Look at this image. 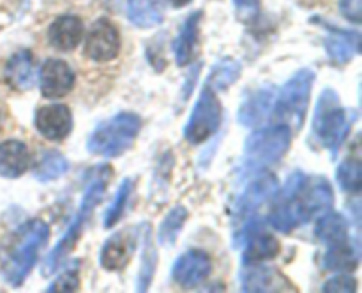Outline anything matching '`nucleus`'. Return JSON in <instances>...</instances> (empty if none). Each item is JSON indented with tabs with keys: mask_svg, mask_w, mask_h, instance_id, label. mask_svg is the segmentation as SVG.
<instances>
[{
	"mask_svg": "<svg viewBox=\"0 0 362 293\" xmlns=\"http://www.w3.org/2000/svg\"><path fill=\"white\" fill-rule=\"evenodd\" d=\"M339 187L349 194H357L362 187V165L359 159H346L338 166L336 172Z\"/></svg>",
	"mask_w": 362,
	"mask_h": 293,
	"instance_id": "nucleus-31",
	"label": "nucleus"
},
{
	"mask_svg": "<svg viewBox=\"0 0 362 293\" xmlns=\"http://www.w3.org/2000/svg\"><path fill=\"white\" fill-rule=\"evenodd\" d=\"M240 71H243V66L240 62L233 59H223L212 67L211 74H209L207 83L212 90H226L228 87H232L240 76Z\"/></svg>",
	"mask_w": 362,
	"mask_h": 293,
	"instance_id": "nucleus-27",
	"label": "nucleus"
},
{
	"mask_svg": "<svg viewBox=\"0 0 362 293\" xmlns=\"http://www.w3.org/2000/svg\"><path fill=\"white\" fill-rule=\"evenodd\" d=\"M99 172L101 173H98V175L88 182L87 189H85L83 193V198H81L80 208H78L76 215H74V219L71 221L67 232L64 233L62 239L57 242V246L53 247L52 253H49L48 258L45 260V265H42V274L45 275L55 272V268L59 267L60 261H62L64 258L73 251V247L76 246L78 239H80L81 232H83V226L85 222H87L88 215L92 214L95 205L101 201L103 194H105V189H106V180H108L110 177V169L106 168V166H101Z\"/></svg>",
	"mask_w": 362,
	"mask_h": 293,
	"instance_id": "nucleus-3",
	"label": "nucleus"
},
{
	"mask_svg": "<svg viewBox=\"0 0 362 293\" xmlns=\"http://www.w3.org/2000/svg\"><path fill=\"white\" fill-rule=\"evenodd\" d=\"M318 239L329 247L343 246V244H350L349 235V221L343 217L338 212H324L317 222V229H315Z\"/></svg>",
	"mask_w": 362,
	"mask_h": 293,
	"instance_id": "nucleus-21",
	"label": "nucleus"
},
{
	"mask_svg": "<svg viewBox=\"0 0 362 293\" xmlns=\"http://www.w3.org/2000/svg\"><path fill=\"white\" fill-rule=\"evenodd\" d=\"M35 129L49 141H60L69 136L73 116L66 104H48L35 112Z\"/></svg>",
	"mask_w": 362,
	"mask_h": 293,
	"instance_id": "nucleus-10",
	"label": "nucleus"
},
{
	"mask_svg": "<svg viewBox=\"0 0 362 293\" xmlns=\"http://www.w3.org/2000/svg\"><path fill=\"white\" fill-rule=\"evenodd\" d=\"M127 16L140 28H152L165 18V0H127Z\"/></svg>",
	"mask_w": 362,
	"mask_h": 293,
	"instance_id": "nucleus-24",
	"label": "nucleus"
},
{
	"mask_svg": "<svg viewBox=\"0 0 362 293\" xmlns=\"http://www.w3.org/2000/svg\"><path fill=\"white\" fill-rule=\"evenodd\" d=\"M322 292L325 293H354L357 292V281L349 274H339L334 275L332 279H329L327 282L324 285Z\"/></svg>",
	"mask_w": 362,
	"mask_h": 293,
	"instance_id": "nucleus-33",
	"label": "nucleus"
},
{
	"mask_svg": "<svg viewBox=\"0 0 362 293\" xmlns=\"http://www.w3.org/2000/svg\"><path fill=\"white\" fill-rule=\"evenodd\" d=\"M221 115L223 108L216 90L205 85L197 104H194L193 113L184 127V138L191 145H200L207 141L212 134L218 133L219 126H221Z\"/></svg>",
	"mask_w": 362,
	"mask_h": 293,
	"instance_id": "nucleus-7",
	"label": "nucleus"
},
{
	"mask_svg": "<svg viewBox=\"0 0 362 293\" xmlns=\"http://www.w3.org/2000/svg\"><path fill=\"white\" fill-rule=\"evenodd\" d=\"M325 27H329V25H325ZM331 34L325 37V49H327L329 56H331L332 62L339 64V66L349 64L361 49L359 32H346L339 30V28H331Z\"/></svg>",
	"mask_w": 362,
	"mask_h": 293,
	"instance_id": "nucleus-20",
	"label": "nucleus"
},
{
	"mask_svg": "<svg viewBox=\"0 0 362 293\" xmlns=\"http://www.w3.org/2000/svg\"><path fill=\"white\" fill-rule=\"evenodd\" d=\"M187 215L189 214H187V208L184 207V205H175V207L165 215L158 232V240L161 246H173V244H175L184 222L187 221Z\"/></svg>",
	"mask_w": 362,
	"mask_h": 293,
	"instance_id": "nucleus-28",
	"label": "nucleus"
},
{
	"mask_svg": "<svg viewBox=\"0 0 362 293\" xmlns=\"http://www.w3.org/2000/svg\"><path fill=\"white\" fill-rule=\"evenodd\" d=\"M357 260H359V253L354 251L352 244H343V246H334L325 253L324 256V268L327 270H343L349 272L356 268Z\"/></svg>",
	"mask_w": 362,
	"mask_h": 293,
	"instance_id": "nucleus-30",
	"label": "nucleus"
},
{
	"mask_svg": "<svg viewBox=\"0 0 362 293\" xmlns=\"http://www.w3.org/2000/svg\"><path fill=\"white\" fill-rule=\"evenodd\" d=\"M133 247L134 240L127 233H115V235H112L106 240L101 249V254H99L101 267L110 272L122 270L127 265V261H129Z\"/></svg>",
	"mask_w": 362,
	"mask_h": 293,
	"instance_id": "nucleus-19",
	"label": "nucleus"
},
{
	"mask_svg": "<svg viewBox=\"0 0 362 293\" xmlns=\"http://www.w3.org/2000/svg\"><path fill=\"white\" fill-rule=\"evenodd\" d=\"M211 256L202 249H189L177 258L173 263L172 275L177 285L184 288H193L200 285L211 274Z\"/></svg>",
	"mask_w": 362,
	"mask_h": 293,
	"instance_id": "nucleus-9",
	"label": "nucleus"
},
{
	"mask_svg": "<svg viewBox=\"0 0 362 293\" xmlns=\"http://www.w3.org/2000/svg\"><path fill=\"white\" fill-rule=\"evenodd\" d=\"M202 11L191 14L186 21H184L182 28H180L179 35L173 41V55H175L177 66L184 67L191 62L193 59L194 46L198 41V27H200Z\"/></svg>",
	"mask_w": 362,
	"mask_h": 293,
	"instance_id": "nucleus-22",
	"label": "nucleus"
},
{
	"mask_svg": "<svg viewBox=\"0 0 362 293\" xmlns=\"http://www.w3.org/2000/svg\"><path fill=\"white\" fill-rule=\"evenodd\" d=\"M141 120L134 113H119L99 124L87 140V150L99 157H117L133 147Z\"/></svg>",
	"mask_w": 362,
	"mask_h": 293,
	"instance_id": "nucleus-4",
	"label": "nucleus"
},
{
	"mask_svg": "<svg viewBox=\"0 0 362 293\" xmlns=\"http://www.w3.org/2000/svg\"><path fill=\"white\" fill-rule=\"evenodd\" d=\"M131 191H133V180L124 179L122 184L119 186L115 198H113V203L110 205V208L106 210L105 221H103L105 228H113V226L120 221V217H122L124 214V208H126L127 205V200H129L131 196Z\"/></svg>",
	"mask_w": 362,
	"mask_h": 293,
	"instance_id": "nucleus-32",
	"label": "nucleus"
},
{
	"mask_svg": "<svg viewBox=\"0 0 362 293\" xmlns=\"http://www.w3.org/2000/svg\"><path fill=\"white\" fill-rule=\"evenodd\" d=\"M80 288V277H78L76 268H69L67 272H64L60 277H57L55 281L49 285L48 292H76Z\"/></svg>",
	"mask_w": 362,
	"mask_h": 293,
	"instance_id": "nucleus-34",
	"label": "nucleus"
},
{
	"mask_svg": "<svg viewBox=\"0 0 362 293\" xmlns=\"http://www.w3.org/2000/svg\"><path fill=\"white\" fill-rule=\"evenodd\" d=\"M233 6L237 7L240 16L250 18L257 14L258 11V0H233Z\"/></svg>",
	"mask_w": 362,
	"mask_h": 293,
	"instance_id": "nucleus-36",
	"label": "nucleus"
},
{
	"mask_svg": "<svg viewBox=\"0 0 362 293\" xmlns=\"http://www.w3.org/2000/svg\"><path fill=\"white\" fill-rule=\"evenodd\" d=\"M30 166V152L23 141L9 140L0 143V177L16 179Z\"/></svg>",
	"mask_w": 362,
	"mask_h": 293,
	"instance_id": "nucleus-18",
	"label": "nucleus"
},
{
	"mask_svg": "<svg viewBox=\"0 0 362 293\" xmlns=\"http://www.w3.org/2000/svg\"><path fill=\"white\" fill-rule=\"evenodd\" d=\"M276 90L272 87H262L243 102L239 109V122L244 127H257L271 115L274 108Z\"/></svg>",
	"mask_w": 362,
	"mask_h": 293,
	"instance_id": "nucleus-15",
	"label": "nucleus"
},
{
	"mask_svg": "<svg viewBox=\"0 0 362 293\" xmlns=\"http://www.w3.org/2000/svg\"><path fill=\"white\" fill-rule=\"evenodd\" d=\"M303 210L306 214V219L310 221L315 215H322L324 212L331 210L332 201H334V193L331 189V184L322 177L308 180L304 189L300 191L299 196Z\"/></svg>",
	"mask_w": 362,
	"mask_h": 293,
	"instance_id": "nucleus-13",
	"label": "nucleus"
},
{
	"mask_svg": "<svg viewBox=\"0 0 362 293\" xmlns=\"http://www.w3.org/2000/svg\"><path fill=\"white\" fill-rule=\"evenodd\" d=\"M354 119L349 109L339 102V95L332 88H325L320 94L313 116V134L331 152L338 154L339 147L349 138Z\"/></svg>",
	"mask_w": 362,
	"mask_h": 293,
	"instance_id": "nucleus-2",
	"label": "nucleus"
},
{
	"mask_svg": "<svg viewBox=\"0 0 362 293\" xmlns=\"http://www.w3.org/2000/svg\"><path fill=\"white\" fill-rule=\"evenodd\" d=\"M279 182L272 173H265L260 175L258 179H255L250 186L244 189V193L240 194L239 200H237L235 210L239 215H250L260 207L264 201H267L269 198L274 196L278 193Z\"/></svg>",
	"mask_w": 362,
	"mask_h": 293,
	"instance_id": "nucleus-14",
	"label": "nucleus"
},
{
	"mask_svg": "<svg viewBox=\"0 0 362 293\" xmlns=\"http://www.w3.org/2000/svg\"><path fill=\"white\" fill-rule=\"evenodd\" d=\"M48 239L49 228L41 219H32L18 228L0 263V272L9 285L20 286L27 279Z\"/></svg>",
	"mask_w": 362,
	"mask_h": 293,
	"instance_id": "nucleus-1",
	"label": "nucleus"
},
{
	"mask_svg": "<svg viewBox=\"0 0 362 293\" xmlns=\"http://www.w3.org/2000/svg\"><path fill=\"white\" fill-rule=\"evenodd\" d=\"M39 87L45 97L59 99L69 94L74 87V73L64 60L48 59L41 67Z\"/></svg>",
	"mask_w": 362,
	"mask_h": 293,
	"instance_id": "nucleus-11",
	"label": "nucleus"
},
{
	"mask_svg": "<svg viewBox=\"0 0 362 293\" xmlns=\"http://www.w3.org/2000/svg\"><path fill=\"white\" fill-rule=\"evenodd\" d=\"M67 169H69L67 159L59 152L49 150L42 154L41 161L35 166L34 175L39 182H53V180L60 179L64 173H67Z\"/></svg>",
	"mask_w": 362,
	"mask_h": 293,
	"instance_id": "nucleus-29",
	"label": "nucleus"
},
{
	"mask_svg": "<svg viewBox=\"0 0 362 293\" xmlns=\"http://www.w3.org/2000/svg\"><path fill=\"white\" fill-rule=\"evenodd\" d=\"M120 52V34L106 18H99L85 39V55L94 62H110Z\"/></svg>",
	"mask_w": 362,
	"mask_h": 293,
	"instance_id": "nucleus-8",
	"label": "nucleus"
},
{
	"mask_svg": "<svg viewBox=\"0 0 362 293\" xmlns=\"http://www.w3.org/2000/svg\"><path fill=\"white\" fill-rule=\"evenodd\" d=\"M144 249H141V265L140 274L136 279V289L138 292H145L151 286L152 277L156 272V263H158V254H156L154 244H152L151 229L147 225H144Z\"/></svg>",
	"mask_w": 362,
	"mask_h": 293,
	"instance_id": "nucleus-26",
	"label": "nucleus"
},
{
	"mask_svg": "<svg viewBox=\"0 0 362 293\" xmlns=\"http://www.w3.org/2000/svg\"><path fill=\"white\" fill-rule=\"evenodd\" d=\"M339 11L352 23H361L362 0H339Z\"/></svg>",
	"mask_w": 362,
	"mask_h": 293,
	"instance_id": "nucleus-35",
	"label": "nucleus"
},
{
	"mask_svg": "<svg viewBox=\"0 0 362 293\" xmlns=\"http://www.w3.org/2000/svg\"><path fill=\"white\" fill-rule=\"evenodd\" d=\"M315 73L311 69H300L281 87L276 94L274 116L276 124H285L292 131H299L304 124L308 112L311 87H313Z\"/></svg>",
	"mask_w": 362,
	"mask_h": 293,
	"instance_id": "nucleus-5",
	"label": "nucleus"
},
{
	"mask_svg": "<svg viewBox=\"0 0 362 293\" xmlns=\"http://www.w3.org/2000/svg\"><path fill=\"white\" fill-rule=\"evenodd\" d=\"M48 37L53 48L60 52H73L83 37V23L74 14H64L53 21Z\"/></svg>",
	"mask_w": 362,
	"mask_h": 293,
	"instance_id": "nucleus-16",
	"label": "nucleus"
},
{
	"mask_svg": "<svg viewBox=\"0 0 362 293\" xmlns=\"http://www.w3.org/2000/svg\"><path fill=\"white\" fill-rule=\"evenodd\" d=\"M269 221H271L272 228H276L278 232L290 233L299 225L308 222V219L299 198H283L281 203L276 205L274 210L271 212Z\"/></svg>",
	"mask_w": 362,
	"mask_h": 293,
	"instance_id": "nucleus-23",
	"label": "nucleus"
},
{
	"mask_svg": "<svg viewBox=\"0 0 362 293\" xmlns=\"http://www.w3.org/2000/svg\"><path fill=\"white\" fill-rule=\"evenodd\" d=\"M292 145V129L285 124L253 131L247 136L244 154L251 166H269L278 162Z\"/></svg>",
	"mask_w": 362,
	"mask_h": 293,
	"instance_id": "nucleus-6",
	"label": "nucleus"
},
{
	"mask_svg": "<svg viewBox=\"0 0 362 293\" xmlns=\"http://www.w3.org/2000/svg\"><path fill=\"white\" fill-rule=\"evenodd\" d=\"M243 292H290L292 285L279 270L250 263L240 272Z\"/></svg>",
	"mask_w": 362,
	"mask_h": 293,
	"instance_id": "nucleus-12",
	"label": "nucleus"
},
{
	"mask_svg": "<svg viewBox=\"0 0 362 293\" xmlns=\"http://www.w3.org/2000/svg\"><path fill=\"white\" fill-rule=\"evenodd\" d=\"M243 246H246V251H244L246 263H260L264 260H272L279 254L278 239L264 232H258L257 235L250 237Z\"/></svg>",
	"mask_w": 362,
	"mask_h": 293,
	"instance_id": "nucleus-25",
	"label": "nucleus"
},
{
	"mask_svg": "<svg viewBox=\"0 0 362 293\" xmlns=\"http://www.w3.org/2000/svg\"><path fill=\"white\" fill-rule=\"evenodd\" d=\"M170 2H172L175 7H182V6H187L191 0H170Z\"/></svg>",
	"mask_w": 362,
	"mask_h": 293,
	"instance_id": "nucleus-37",
	"label": "nucleus"
},
{
	"mask_svg": "<svg viewBox=\"0 0 362 293\" xmlns=\"http://www.w3.org/2000/svg\"><path fill=\"white\" fill-rule=\"evenodd\" d=\"M4 78H6L7 85H11L14 90H28L35 80L32 53L28 49H20V52L14 53L4 67Z\"/></svg>",
	"mask_w": 362,
	"mask_h": 293,
	"instance_id": "nucleus-17",
	"label": "nucleus"
}]
</instances>
